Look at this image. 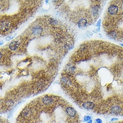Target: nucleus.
I'll list each match as a JSON object with an SVG mask.
<instances>
[{"instance_id": "1", "label": "nucleus", "mask_w": 123, "mask_h": 123, "mask_svg": "<svg viewBox=\"0 0 123 123\" xmlns=\"http://www.w3.org/2000/svg\"><path fill=\"white\" fill-rule=\"evenodd\" d=\"M65 112L67 114V115L69 116L70 117H75L77 115L76 110L74 109L73 108H72V107H67L66 110H65Z\"/></svg>"}, {"instance_id": "2", "label": "nucleus", "mask_w": 123, "mask_h": 123, "mask_svg": "<svg viewBox=\"0 0 123 123\" xmlns=\"http://www.w3.org/2000/svg\"><path fill=\"white\" fill-rule=\"evenodd\" d=\"M118 7L116 5H111L108 9V11L110 15H115L118 12Z\"/></svg>"}, {"instance_id": "3", "label": "nucleus", "mask_w": 123, "mask_h": 123, "mask_svg": "<svg viewBox=\"0 0 123 123\" xmlns=\"http://www.w3.org/2000/svg\"><path fill=\"white\" fill-rule=\"evenodd\" d=\"M10 26V23L8 21H2L1 22V31H7Z\"/></svg>"}, {"instance_id": "4", "label": "nucleus", "mask_w": 123, "mask_h": 123, "mask_svg": "<svg viewBox=\"0 0 123 123\" xmlns=\"http://www.w3.org/2000/svg\"><path fill=\"white\" fill-rule=\"evenodd\" d=\"M42 32V28L40 26H35L32 29V33L34 35H39Z\"/></svg>"}, {"instance_id": "5", "label": "nucleus", "mask_w": 123, "mask_h": 123, "mask_svg": "<svg viewBox=\"0 0 123 123\" xmlns=\"http://www.w3.org/2000/svg\"><path fill=\"white\" fill-rule=\"evenodd\" d=\"M121 112H122V109L118 106H114L110 109V112L114 114H120Z\"/></svg>"}, {"instance_id": "6", "label": "nucleus", "mask_w": 123, "mask_h": 123, "mask_svg": "<svg viewBox=\"0 0 123 123\" xmlns=\"http://www.w3.org/2000/svg\"><path fill=\"white\" fill-rule=\"evenodd\" d=\"M83 107L86 110H93L95 107V104L92 102H86L83 104Z\"/></svg>"}, {"instance_id": "7", "label": "nucleus", "mask_w": 123, "mask_h": 123, "mask_svg": "<svg viewBox=\"0 0 123 123\" xmlns=\"http://www.w3.org/2000/svg\"><path fill=\"white\" fill-rule=\"evenodd\" d=\"M20 45V42L17 41V40H14L11 42L10 44L9 45V49L11 50H16L18 48Z\"/></svg>"}, {"instance_id": "8", "label": "nucleus", "mask_w": 123, "mask_h": 123, "mask_svg": "<svg viewBox=\"0 0 123 123\" xmlns=\"http://www.w3.org/2000/svg\"><path fill=\"white\" fill-rule=\"evenodd\" d=\"M42 102L45 105H50V104H53V100L50 97H49V96H45L42 100Z\"/></svg>"}, {"instance_id": "9", "label": "nucleus", "mask_w": 123, "mask_h": 123, "mask_svg": "<svg viewBox=\"0 0 123 123\" xmlns=\"http://www.w3.org/2000/svg\"><path fill=\"white\" fill-rule=\"evenodd\" d=\"M88 24V22L85 18H81V20L78 22V26L79 28H84Z\"/></svg>"}, {"instance_id": "10", "label": "nucleus", "mask_w": 123, "mask_h": 123, "mask_svg": "<svg viewBox=\"0 0 123 123\" xmlns=\"http://www.w3.org/2000/svg\"><path fill=\"white\" fill-rule=\"evenodd\" d=\"M21 114L24 118H28L29 116L31 115V110L29 109V108H26V109L22 110Z\"/></svg>"}, {"instance_id": "11", "label": "nucleus", "mask_w": 123, "mask_h": 123, "mask_svg": "<svg viewBox=\"0 0 123 123\" xmlns=\"http://www.w3.org/2000/svg\"><path fill=\"white\" fill-rule=\"evenodd\" d=\"M91 13L94 17H96L99 13V6H94L91 8Z\"/></svg>"}, {"instance_id": "12", "label": "nucleus", "mask_w": 123, "mask_h": 123, "mask_svg": "<svg viewBox=\"0 0 123 123\" xmlns=\"http://www.w3.org/2000/svg\"><path fill=\"white\" fill-rule=\"evenodd\" d=\"M61 81H62V83H63V84L66 85H69L71 84V81L70 79L68 78H67V77H63V78H61Z\"/></svg>"}, {"instance_id": "13", "label": "nucleus", "mask_w": 123, "mask_h": 123, "mask_svg": "<svg viewBox=\"0 0 123 123\" xmlns=\"http://www.w3.org/2000/svg\"><path fill=\"white\" fill-rule=\"evenodd\" d=\"M66 69L69 72V73H73L74 72V71L75 69V68L73 65H67V66H66Z\"/></svg>"}, {"instance_id": "14", "label": "nucleus", "mask_w": 123, "mask_h": 123, "mask_svg": "<svg viewBox=\"0 0 123 123\" xmlns=\"http://www.w3.org/2000/svg\"><path fill=\"white\" fill-rule=\"evenodd\" d=\"M108 36H109L110 39H114L116 37V32L115 31H112L109 33L108 34Z\"/></svg>"}, {"instance_id": "15", "label": "nucleus", "mask_w": 123, "mask_h": 123, "mask_svg": "<svg viewBox=\"0 0 123 123\" xmlns=\"http://www.w3.org/2000/svg\"><path fill=\"white\" fill-rule=\"evenodd\" d=\"M50 23L51 24L55 25L57 24V21H56V20L53 19V18H50Z\"/></svg>"}, {"instance_id": "16", "label": "nucleus", "mask_w": 123, "mask_h": 123, "mask_svg": "<svg viewBox=\"0 0 123 123\" xmlns=\"http://www.w3.org/2000/svg\"><path fill=\"white\" fill-rule=\"evenodd\" d=\"M90 120H91V116H84V122H88V121Z\"/></svg>"}, {"instance_id": "17", "label": "nucleus", "mask_w": 123, "mask_h": 123, "mask_svg": "<svg viewBox=\"0 0 123 123\" xmlns=\"http://www.w3.org/2000/svg\"><path fill=\"white\" fill-rule=\"evenodd\" d=\"M95 122L97 123H102V120L100 118H97V119L95 120Z\"/></svg>"}, {"instance_id": "18", "label": "nucleus", "mask_w": 123, "mask_h": 123, "mask_svg": "<svg viewBox=\"0 0 123 123\" xmlns=\"http://www.w3.org/2000/svg\"><path fill=\"white\" fill-rule=\"evenodd\" d=\"M118 120V118H113L111 119V121H116V120Z\"/></svg>"}, {"instance_id": "19", "label": "nucleus", "mask_w": 123, "mask_h": 123, "mask_svg": "<svg viewBox=\"0 0 123 123\" xmlns=\"http://www.w3.org/2000/svg\"><path fill=\"white\" fill-rule=\"evenodd\" d=\"M88 123H92V120H89L88 122Z\"/></svg>"}, {"instance_id": "20", "label": "nucleus", "mask_w": 123, "mask_h": 123, "mask_svg": "<svg viewBox=\"0 0 123 123\" xmlns=\"http://www.w3.org/2000/svg\"><path fill=\"white\" fill-rule=\"evenodd\" d=\"M120 45L122 46H123V43H120Z\"/></svg>"}]
</instances>
